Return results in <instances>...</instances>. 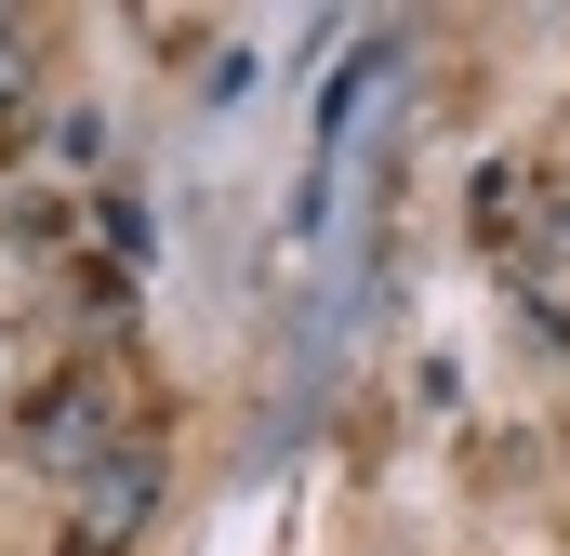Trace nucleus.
Listing matches in <instances>:
<instances>
[{"mask_svg":"<svg viewBox=\"0 0 570 556\" xmlns=\"http://www.w3.org/2000/svg\"><path fill=\"white\" fill-rule=\"evenodd\" d=\"M146 424H134V371L120 358H67L53 385H27V411H13V450L53 477V490H80L107 450H134Z\"/></svg>","mask_w":570,"mask_h":556,"instance_id":"f257e3e1","label":"nucleus"},{"mask_svg":"<svg viewBox=\"0 0 570 556\" xmlns=\"http://www.w3.org/2000/svg\"><path fill=\"white\" fill-rule=\"evenodd\" d=\"M159 437H134V450H107L80 490H67V517H53V556H134L146 530H159Z\"/></svg>","mask_w":570,"mask_h":556,"instance_id":"f03ea898","label":"nucleus"},{"mask_svg":"<svg viewBox=\"0 0 570 556\" xmlns=\"http://www.w3.org/2000/svg\"><path fill=\"white\" fill-rule=\"evenodd\" d=\"M27 67H40V40H27V27H13V13H0V133H13V120H27Z\"/></svg>","mask_w":570,"mask_h":556,"instance_id":"7ed1b4c3","label":"nucleus"}]
</instances>
